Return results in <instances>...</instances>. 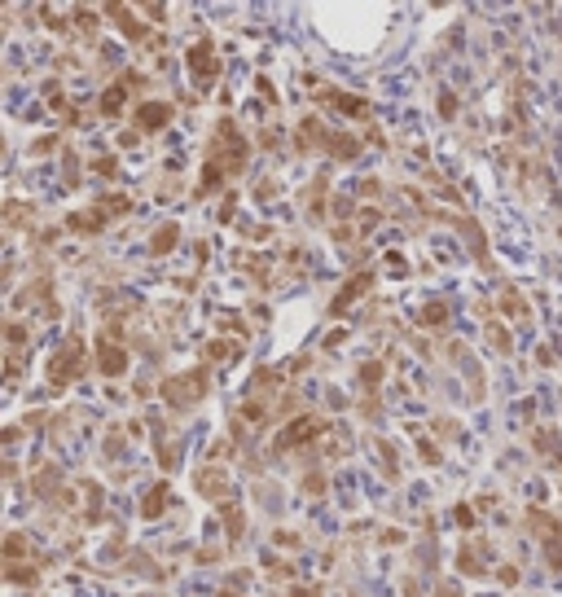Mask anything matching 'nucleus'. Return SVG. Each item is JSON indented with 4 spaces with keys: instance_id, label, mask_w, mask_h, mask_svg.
I'll use <instances>...</instances> for the list:
<instances>
[{
    "instance_id": "obj_3",
    "label": "nucleus",
    "mask_w": 562,
    "mask_h": 597,
    "mask_svg": "<svg viewBox=\"0 0 562 597\" xmlns=\"http://www.w3.org/2000/svg\"><path fill=\"white\" fill-rule=\"evenodd\" d=\"M365 285H369V273H361V277H356V285H347V290L339 295V312H343V307H347V303H351L356 295H361V290H365Z\"/></svg>"
},
{
    "instance_id": "obj_1",
    "label": "nucleus",
    "mask_w": 562,
    "mask_h": 597,
    "mask_svg": "<svg viewBox=\"0 0 562 597\" xmlns=\"http://www.w3.org/2000/svg\"><path fill=\"white\" fill-rule=\"evenodd\" d=\"M202 386H207V378H189V382H167L163 386V396L171 400V404H185V400H193V396H202Z\"/></svg>"
},
{
    "instance_id": "obj_2",
    "label": "nucleus",
    "mask_w": 562,
    "mask_h": 597,
    "mask_svg": "<svg viewBox=\"0 0 562 597\" xmlns=\"http://www.w3.org/2000/svg\"><path fill=\"white\" fill-rule=\"evenodd\" d=\"M193 75H198V84H207V75H216V48L211 44L193 48Z\"/></svg>"
}]
</instances>
